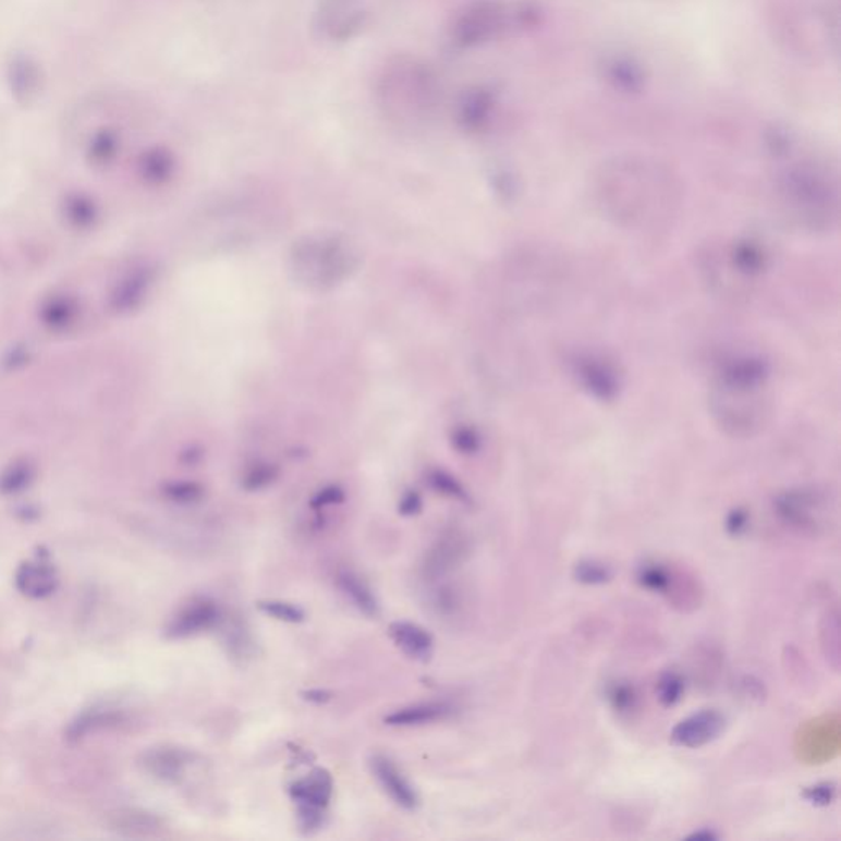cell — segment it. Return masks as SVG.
<instances>
[{"instance_id":"1","label":"cell","mask_w":841,"mask_h":841,"mask_svg":"<svg viewBox=\"0 0 841 841\" xmlns=\"http://www.w3.org/2000/svg\"><path fill=\"white\" fill-rule=\"evenodd\" d=\"M772 186L785 216L812 232L833 229L840 216V174L827 154L794 125L772 122L763 134Z\"/></svg>"},{"instance_id":"2","label":"cell","mask_w":841,"mask_h":841,"mask_svg":"<svg viewBox=\"0 0 841 841\" xmlns=\"http://www.w3.org/2000/svg\"><path fill=\"white\" fill-rule=\"evenodd\" d=\"M592 196L604 215L627 228H648L668 218L681 196L678 174L658 158L621 154L592 174Z\"/></svg>"},{"instance_id":"3","label":"cell","mask_w":841,"mask_h":841,"mask_svg":"<svg viewBox=\"0 0 841 841\" xmlns=\"http://www.w3.org/2000/svg\"><path fill=\"white\" fill-rule=\"evenodd\" d=\"M771 367L756 354H734L715 371L710 411L717 425L734 438H749L768 425Z\"/></svg>"},{"instance_id":"4","label":"cell","mask_w":841,"mask_h":841,"mask_svg":"<svg viewBox=\"0 0 841 841\" xmlns=\"http://www.w3.org/2000/svg\"><path fill=\"white\" fill-rule=\"evenodd\" d=\"M377 111L391 124L404 129L431 124L444 103L441 77L429 61L416 54L388 58L374 81Z\"/></svg>"},{"instance_id":"5","label":"cell","mask_w":841,"mask_h":841,"mask_svg":"<svg viewBox=\"0 0 841 841\" xmlns=\"http://www.w3.org/2000/svg\"><path fill=\"white\" fill-rule=\"evenodd\" d=\"M546 0H464L446 27L449 47L458 53L480 50L545 24Z\"/></svg>"},{"instance_id":"6","label":"cell","mask_w":841,"mask_h":841,"mask_svg":"<svg viewBox=\"0 0 841 841\" xmlns=\"http://www.w3.org/2000/svg\"><path fill=\"white\" fill-rule=\"evenodd\" d=\"M297 273L309 284L339 283L354 268L357 257L349 241L341 237L307 239L293 257Z\"/></svg>"},{"instance_id":"7","label":"cell","mask_w":841,"mask_h":841,"mask_svg":"<svg viewBox=\"0 0 841 841\" xmlns=\"http://www.w3.org/2000/svg\"><path fill=\"white\" fill-rule=\"evenodd\" d=\"M595 76L601 86L624 99H635L648 93L653 70L648 61L630 48L611 47L595 60Z\"/></svg>"},{"instance_id":"8","label":"cell","mask_w":841,"mask_h":841,"mask_svg":"<svg viewBox=\"0 0 841 841\" xmlns=\"http://www.w3.org/2000/svg\"><path fill=\"white\" fill-rule=\"evenodd\" d=\"M504 90L493 81H480L465 86L452 102L455 124L468 135L493 131L503 112Z\"/></svg>"},{"instance_id":"9","label":"cell","mask_w":841,"mask_h":841,"mask_svg":"<svg viewBox=\"0 0 841 841\" xmlns=\"http://www.w3.org/2000/svg\"><path fill=\"white\" fill-rule=\"evenodd\" d=\"M371 17V0H318L313 28L328 44H348L364 34Z\"/></svg>"},{"instance_id":"10","label":"cell","mask_w":841,"mask_h":841,"mask_svg":"<svg viewBox=\"0 0 841 841\" xmlns=\"http://www.w3.org/2000/svg\"><path fill=\"white\" fill-rule=\"evenodd\" d=\"M776 516L799 535H820L824 529V514L827 513L828 497L818 488H794L778 495L772 501Z\"/></svg>"},{"instance_id":"11","label":"cell","mask_w":841,"mask_h":841,"mask_svg":"<svg viewBox=\"0 0 841 841\" xmlns=\"http://www.w3.org/2000/svg\"><path fill=\"white\" fill-rule=\"evenodd\" d=\"M569 367L578 387L597 400H614L623 387V375L617 362L601 352H575L569 358Z\"/></svg>"},{"instance_id":"12","label":"cell","mask_w":841,"mask_h":841,"mask_svg":"<svg viewBox=\"0 0 841 841\" xmlns=\"http://www.w3.org/2000/svg\"><path fill=\"white\" fill-rule=\"evenodd\" d=\"M727 718L718 710H700L679 721L671 731V743L681 748H702L720 739Z\"/></svg>"},{"instance_id":"13","label":"cell","mask_w":841,"mask_h":841,"mask_svg":"<svg viewBox=\"0 0 841 841\" xmlns=\"http://www.w3.org/2000/svg\"><path fill=\"white\" fill-rule=\"evenodd\" d=\"M222 621V611L215 601L200 598L181 608L167 627L168 638L183 639L215 630Z\"/></svg>"},{"instance_id":"14","label":"cell","mask_w":841,"mask_h":841,"mask_svg":"<svg viewBox=\"0 0 841 841\" xmlns=\"http://www.w3.org/2000/svg\"><path fill=\"white\" fill-rule=\"evenodd\" d=\"M468 551V539L462 533H446L426 552L421 571L426 581H438L458 569L467 559Z\"/></svg>"},{"instance_id":"15","label":"cell","mask_w":841,"mask_h":841,"mask_svg":"<svg viewBox=\"0 0 841 841\" xmlns=\"http://www.w3.org/2000/svg\"><path fill=\"white\" fill-rule=\"evenodd\" d=\"M370 769L378 784L390 795L394 804L400 805L401 808H406V810H414L419 805V795H417L416 789L404 778L393 759L377 753L370 758Z\"/></svg>"},{"instance_id":"16","label":"cell","mask_w":841,"mask_h":841,"mask_svg":"<svg viewBox=\"0 0 841 841\" xmlns=\"http://www.w3.org/2000/svg\"><path fill=\"white\" fill-rule=\"evenodd\" d=\"M190 763V753L174 748V746H158V748L148 749L141 759L145 772L158 781L168 782V784H178V782L183 781Z\"/></svg>"},{"instance_id":"17","label":"cell","mask_w":841,"mask_h":841,"mask_svg":"<svg viewBox=\"0 0 841 841\" xmlns=\"http://www.w3.org/2000/svg\"><path fill=\"white\" fill-rule=\"evenodd\" d=\"M334 792V781L332 776L326 769H314L313 772L300 781L293 782L290 788V795L297 807L313 808V810L325 812Z\"/></svg>"},{"instance_id":"18","label":"cell","mask_w":841,"mask_h":841,"mask_svg":"<svg viewBox=\"0 0 841 841\" xmlns=\"http://www.w3.org/2000/svg\"><path fill=\"white\" fill-rule=\"evenodd\" d=\"M15 584L27 597L45 598L57 590L58 574L47 559L35 558L19 568Z\"/></svg>"},{"instance_id":"19","label":"cell","mask_w":841,"mask_h":841,"mask_svg":"<svg viewBox=\"0 0 841 841\" xmlns=\"http://www.w3.org/2000/svg\"><path fill=\"white\" fill-rule=\"evenodd\" d=\"M108 824L115 833L132 838L155 837L164 828L158 815L142 808H118L109 814Z\"/></svg>"},{"instance_id":"20","label":"cell","mask_w":841,"mask_h":841,"mask_svg":"<svg viewBox=\"0 0 841 841\" xmlns=\"http://www.w3.org/2000/svg\"><path fill=\"white\" fill-rule=\"evenodd\" d=\"M391 639L394 645L417 661H429L435 651V639L425 627L410 621H394L390 624Z\"/></svg>"},{"instance_id":"21","label":"cell","mask_w":841,"mask_h":841,"mask_svg":"<svg viewBox=\"0 0 841 841\" xmlns=\"http://www.w3.org/2000/svg\"><path fill=\"white\" fill-rule=\"evenodd\" d=\"M769 254L761 242L742 239L734 242L728 251V265L740 277L753 278L768 268Z\"/></svg>"},{"instance_id":"22","label":"cell","mask_w":841,"mask_h":841,"mask_svg":"<svg viewBox=\"0 0 841 841\" xmlns=\"http://www.w3.org/2000/svg\"><path fill=\"white\" fill-rule=\"evenodd\" d=\"M452 714L454 708L444 702H425V704L410 705L387 715L385 723L388 727H423V724L446 720Z\"/></svg>"},{"instance_id":"23","label":"cell","mask_w":841,"mask_h":841,"mask_svg":"<svg viewBox=\"0 0 841 841\" xmlns=\"http://www.w3.org/2000/svg\"><path fill=\"white\" fill-rule=\"evenodd\" d=\"M339 588L344 592L345 597L354 604L362 613L367 617H378L380 613V604H378L377 597H375L371 588L368 587L367 582L355 574L352 571H341L338 575Z\"/></svg>"},{"instance_id":"24","label":"cell","mask_w":841,"mask_h":841,"mask_svg":"<svg viewBox=\"0 0 841 841\" xmlns=\"http://www.w3.org/2000/svg\"><path fill=\"white\" fill-rule=\"evenodd\" d=\"M605 697H607L611 710L620 717L635 715L639 710V702H642L638 687L633 682L621 681V679L607 685Z\"/></svg>"},{"instance_id":"25","label":"cell","mask_w":841,"mask_h":841,"mask_svg":"<svg viewBox=\"0 0 841 841\" xmlns=\"http://www.w3.org/2000/svg\"><path fill=\"white\" fill-rule=\"evenodd\" d=\"M636 581L653 594L669 595L674 590V574L671 569L659 562H645L636 572Z\"/></svg>"},{"instance_id":"26","label":"cell","mask_w":841,"mask_h":841,"mask_svg":"<svg viewBox=\"0 0 841 841\" xmlns=\"http://www.w3.org/2000/svg\"><path fill=\"white\" fill-rule=\"evenodd\" d=\"M12 71H14V76H12V87H14L15 94H21V96H24L25 100L35 96L38 86H40V76H38L37 66L32 64L27 58H17L14 66H12Z\"/></svg>"},{"instance_id":"27","label":"cell","mask_w":841,"mask_h":841,"mask_svg":"<svg viewBox=\"0 0 841 841\" xmlns=\"http://www.w3.org/2000/svg\"><path fill=\"white\" fill-rule=\"evenodd\" d=\"M685 694V678L679 671L669 669L659 675L656 684V695L665 707H674Z\"/></svg>"},{"instance_id":"28","label":"cell","mask_w":841,"mask_h":841,"mask_svg":"<svg viewBox=\"0 0 841 841\" xmlns=\"http://www.w3.org/2000/svg\"><path fill=\"white\" fill-rule=\"evenodd\" d=\"M572 575H574L575 582H578V584L595 587V585H605L611 582L613 569L610 565L604 564V562L584 559V561H578L574 565Z\"/></svg>"},{"instance_id":"29","label":"cell","mask_w":841,"mask_h":841,"mask_svg":"<svg viewBox=\"0 0 841 841\" xmlns=\"http://www.w3.org/2000/svg\"><path fill=\"white\" fill-rule=\"evenodd\" d=\"M258 610L264 611L268 617L275 620L284 621V623H301L306 618L304 611L296 605L288 604L281 600L258 601Z\"/></svg>"},{"instance_id":"30","label":"cell","mask_w":841,"mask_h":841,"mask_svg":"<svg viewBox=\"0 0 841 841\" xmlns=\"http://www.w3.org/2000/svg\"><path fill=\"white\" fill-rule=\"evenodd\" d=\"M837 784L834 782H818V784L805 788L802 797L814 807H828L837 799Z\"/></svg>"},{"instance_id":"31","label":"cell","mask_w":841,"mask_h":841,"mask_svg":"<svg viewBox=\"0 0 841 841\" xmlns=\"http://www.w3.org/2000/svg\"><path fill=\"white\" fill-rule=\"evenodd\" d=\"M749 526H752V514L746 508H733L724 520V532L731 538H742L749 532Z\"/></svg>"},{"instance_id":"32","label":"cell","mask_w":841,"mask_h":841,"mask_svg":"<svg viewBox=\"0 0 841 841\" xmlns=\"http://www.w3.org/2000/svg\"><path fill=\"white\" fill-rule=\"evenodd\" d=\"M825 621H827V627L824 630V635L828 636L827 642H824L825 655H827V659H834V668L838 669V659H840L838 658L840 656L838 653V643H840L838 631H840V624H838L837 611L828 613Z\"/></svg>"},{"instance_id":"33","label":"cell","mask_w":841,"mask_h":841,"mask_svg":"<svg viewBox=\"0 0 841 841\" xmlns=\"http://www.w3.org/2000/svg\"><path fill=\"white\" fill-rule=\"evenodd\" d=\"M432 485H435L436 490L442 491V493L449 495V497L458 498V500H467L464 487L455 478H452L451 475L444 474V472H436L432 475Z\"/></svg>"},{"instance_id":"34","label":"cell","mask_w":841,"mask_h":841,"mask_svg":"<svg viewBox=\"0 0 841 841\" xmlns=\"http://www.w3.org/2000/svg\"><path fill=\"white\" fill-rule=\"evenodd\" d=\"M739 687L740 694H742V697H745L746 700L756 702V704H761V702L765 700V685H763V682L758 681V679L753 678V675H745V678H742V681L739 682Z\"/></svg>"},{"instance_id":"35","label":"cell","mask_w":841,"mask_h":841,"mask_svg":"<svg viewBox=\"0 0 841 841\" xmlns=\"http://www.w3.org/2000/svg\"><path fill=\"white\" fill-rule=\"evenodd\" d=\"M228 645L229 651H231L232 655L237 656V658H244V656L248 655L251 642H248V635L245 633V630H242V626H237L235 630L232 627V630L229 631Z\"/></svg>"},{"instance_id":"36","label":"cell","mask_w":841,"mask_h":841,"mask_svg":"<svg viewBox=\"0 0 841 841\" xmlns=\"http://www.w3.org/2000/svg\"><path fill=\"white\" fill-rule=\"evenodd\" d=\"M170 497L180 503H194L203 497V488L194 484H181L171 487Z\"/></svg>"},{"instance_id":"37","label":"cell","mask_w":841,"mask_h":841,"mask_svg":"<svg viewBox=\"0 0 841 841\" xmlns=\"http://www.w3.org/2000/svg\"><path fill=\"white\" fill-rule=\"evenodd\" d=\"M275 472L270 467L257 468V471L248 474L247 480H245V487L248 490H260V488L267 487L273 482Z\"/></svg>"},{"instance_id":"38","label":"cell","mask_w":841,"mask_h":841,"mask_svg":"<svg viewBox=\"0 0 841 841\" xmlns=\"http://www.w3.org/2000/svg\"><path fill=\"white\" fill-rule=\"evenodd\" d=\"M342 500H344V493H342L341 488L329 487L314 497L313 507H328V504L341 503Z\"/></svg>"},{"instance_id":"39","label":"cell","mask_w":841,"mask_h":841,"mask_svg":"<svg viewBox=\"0 0 841 841\" xmlns=\"http://www.w3.org/2000/svg\"><path fill=\"white\" fill-rule=\"evenodd\" d=\"M419 510H421L419 495L414 493V491H410V493L404 495L403 500H401V503H400L401 513L406 514V516H411V514H416L417 511Z\"/></svg>"},{"instance_id":"40","label":"cell","mask_w":841,"mask_h":841,"mask_svg":"<svg viewBox=\"0 0 841 841\" xmlns=\"http://www.w3.org/2000/svg\"><path fill=\"white\" fill-rule=\"evenodd\" d=\"M687 840L715 841L718 840V833L711 828H700V830H695L694 833L688 834Z\"/></svg>"},{"instance_id":"41","label":"cell","mask_w":841,"mask_h":841,"mask_svg":"<svg viewBox=\"0 0 841 841\" xmlns=\"http://www.w3.org/2000/svg\"><path fill=\"white\" fill-rule=\"evenodd\" d=\"M304 698L314 704H325V702L331 700V694L326 691H309L304 694Z\"/></svg>"}]
</instances>
